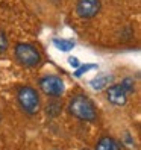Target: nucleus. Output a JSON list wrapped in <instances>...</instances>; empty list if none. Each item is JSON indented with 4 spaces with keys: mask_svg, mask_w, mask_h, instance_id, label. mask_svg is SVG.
I'll return each mask as SVG.
<instances>
[{
    "mask_svg": "<svg viewBox=\"0 0 141 150\" xmlns=\"http://www.w3.org/2000/svg\"><path fill=\"white\" fill-rule=\"evenodd\" d=\"M67 111L70 115L77 118L79 121L94 123L97 120V108L93 100L85 94H74L70 97Z\"/></svg>",
    "mask_w": 141,
    "mask_h": 150,
    "instance_id": "obj_1",
    "label": "nucleus"
},
{
    "mask_svg": "<svg viewBox=\"0 0 141 150\" xmlns=\"http://www.w3.org/2000/svg\"><path fill=\"white\" fill-rule=\"evenodd\" d=\"M17 103L26 115H37L41 108V99L35 88L24 85L17 90Z\"/></svg>",
    "mask_w": 141,
    "mask_h": 150,
    "instance_id": "obj_2",
    "label": "nucleus"
},
{
    "mask_svg": "<svg viewBox=\"0 0 141 150\" xmlns=\"http://www.w3.org/2000/svg\"><path fill=\"white\" fill-rule=\"evenodd\" d=\"M17 61L26 68H35L41 62V53L38 49L29 42H18L14 49Z\"/></svg>",
    "mask_w": 141,
    "mask_h": 150,
    "instance_id": "obj_3",
    "label": "nucleus"
},
{
    "mask_svg": "<svg viewBox=\"0 0 141 150\" xmlns=\"http://www.w3.org/2000/svg\"><path fill=\"white\" fill-rule=\"evenodd\" d=\"M38 85H40V90L47 97H53V99L61 97L64 94V91H65L64 81L59 76H55V74H49V76L41 77Z\"/></svg>",
    "mask_w": 141,
    "mask_h": 150,
    "instance_id": "obj_4",
    "label": "nucleus"
},
{
    "mask_svg": "<svg viewBox=\"0 0 141 150\" xmlns=\"http://www.w3.org/2000/svg\"><path fill=\"white\" fill-rule=\"evenodd\" d=\"M100 11V0H77L76 14L81 18H93Z\"/></svg>",
    "mask_w": 141,
    "mask_h": 150,
    "instance_id": "obj_5",
    "label": "nucleus"
},
{
    "mask_svg": "<svg viewBox=\"0 0 141 150\" xmlns=\"http://www.w3.org/2000/svg\"><path fill=\"white\" fill-rule=\"evenodd\" d=\"M106 99L114 106H125L128 103V94L120 86V83L118 85H109V88L106 90Z\"/></svg>",
    "mask_w": 141,
    "mask_h": 150,
    "instance_id": "obj_6",
    "label": "nucleus"
},
{
    "mask_svg": "<svg viewBox=\"0 0 141 150\" xmlns=\"http://www.w3.org/2000/svg\"><path fill=\"white\" fill-rule=\"evenodd\" d=\"M96 150H121L118 141L109 135H103L97 143H96Z\"/></svg>",
    "mask_w": 141,
    "mask_h": 150,
    "instance_id": "obj_7",
    "label": "nucleus"
},
{
    "mask_svg": "<svg viewBox=\"0 0 141 150\" xmlns=\"http://www.w3.org/2000/svg\"><path fill=\"white\" fill-rule=\"evenodd\" d=\"M114 81V77L112 76H108V74H103V76H97V77H94L93 81L90 82L91 88L96 91H102L105 90V88H108L111 85V82Z\"/></svg>",
    "mask_w": 141,
    "mask_h": 150,
    "instance_id": "obj_8",
    "label": "nucleus"
},
{
    "mask_svg": "<svg viewBox=\"0 0 141 150\" xmlns=\"http://www.w3.org/2000/svg\"><path fill=\"white\" fill-rule=\"evenodd\" d=\"M61 111H62V103H61L59 100H56V99L50 100L47 103V106H46V115L49 118H56L61 114Z\"/></svg>",
    "mask_w": 141,
    "mask_h": 150,
    "instance_id": "obj_9",
    "label": "nucleus"
},
{
    "mask_svg": "<svg viewBox=\"0 0 141 150\" xmlns=\"http://www.w3.org/2000/svg\"><path fill=\"white\" fill-rule=\"evenodd\" d=\"M53 46L61 52H70L74 49V41L72 40H53Z\"/></svg>",
    "mask_w": 141,
    "mask_h": 150,
    "instance_id": "obj_10",
    "label": "nucleus"
},
{
    "mask_svg": "<svg viewBox=\"0 0 141 150\" xmlns=\"http://www.w3.org/2000/svg\"><path fill=\"white\" fill-rule=\"evenodd\" d=\"M120 86L125 90L126 94H134V93H135V81H134L132 77H129V76L123 79L121 83H120Z\"/></svg>",
    "mask_w": 141,
    "mask_h": 150,
    "instance_id": "obj_11",
    "label": "nucleus"
},
{
    "mask_svg": "<svg viewBox=\"0 0 141 150\" xmlns=\"http://www.w3.org/2000/svg\"><path fill=\"white\" fill-rule=\"evenodd\" d=\"M99 65L97 64H93V62H90V64H85V65H79L76 70H74V77H82L85 73H88L90 70H94V68H97Z\"/></svg>",
    "mask_w": 141,
    "mask_h": 150,
    "instance_id": "obj_12",
    "label": "nucleus"
},
{
    "mask_svg": "<svg viewBox=\"0 0 141 150\" xmlns=\"http://www.w3.org/2000/svg\"><path fill=\"white\" fill-rule=\"evenodd\" d=\"M8 46H9V41H8V37L3 30H0V55L5 53Z\"/></svg>",
    "mask_w": 141,
    "mask_h": 150,
    "instance_id": "obj_13",
    "label": "nucleus"
},
{
    "mask_svg": "<svg viewBox=\"0 0 141 150\" xmlns=\"http://www.w3.org/2000/svg\"><path fill=\"white\" fill-rule=\"evenodd\" d=\"M68 64L72 65L73 68H77L79 65H81V62H79V59H77V58H68Z\"/></svg>",
    "mask_w": 141,
    "mask_h": 150,
    "instance_id": "obj_14",
    "label": "nucleus"
},
{
    "mask_svg": "<svg viewBox=\"0 0 141 150\" xmlns=\"http://www.w3.org/2000/svg\"><path fill=\"white\" fill-rule=\"evenodd\" d=\"M81 150H90V149H86V147H85V149H81Z\"/></svg>",
    "mask_w": 141,
    "mask_h": 150,
    "instance_id": "obj_15",
    "label": "nucleus"
},
{
    "mask_svg": "<svg viewBox=\"0 0 141 150\" xmlns=\"http://www.w3.org/2000/svg\"><path fill=\"white\" fill-rule=\"evenodd\" d=\"M53 150H61V149H53Z\"/></svg>",
    "mask_w": 141,
    "mask_h": 150,
    "instance_id": "obj_16",
    "label": "nucleus"
}]
</instances>
